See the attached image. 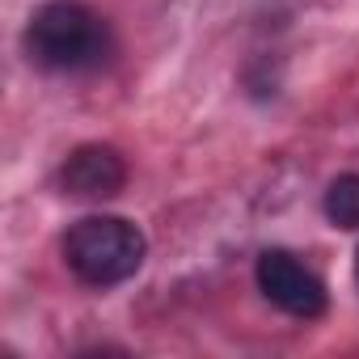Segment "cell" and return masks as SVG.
<instances>
[{"label": "cell", "instance_id": "cell-1", "mask_svg": "<svg viewBox=\"0 0 359 359\" xmlns=\"http://www.w3.org/2000/svg\"><path fill=\"white\" fill-rule=\"evenodd\" d=\"M26 55L47 72H85L110 55V26L85 0H47L26 22Z\"/></svg>", "mask_w": 359, "mask_h": 359}, {"label": "cell", "instance_id": "cell-2", "mask_svg": "<svg viewBox=\"0 0 359 359\" xmlns=\"http://www.w3.org/2000/svg\"><path fill=\"white\" fill-rule=\"evenodd\" d=\"M60 250H64L68 271L81 283H89V287H114V283H127L144 266L148 241L123 216H85V220L68 224Z\"/></svg>", "mask_w": 359, "mask_h": 359}, {"label": "cell", "instance_id": "cell-3", "mask_svg": "<svg viewBox=\"0 0 359 359\" xmlns=\"http://www.w3.org/2000/svg\"><path fill=\"white\" fill-rule=\"evenodd\" d=\"M254 279H258V292H262L275 309H283L287 317L313 321V317H321L325 304H330L325 283H321L296 254H287V250H266V254H258Z\"/></svg>", "mask_w": 359, "mask_h": 359}, {"label": "cell", "instance_id": "cell-4", "mask_svg": "<svg viewBox=\"0 0 359 359\" xmlns=\"http://www.w3.org/2000/svg\"><path fill=\"white\" fill-rule=\"evenodd\" d=\"M60 187L72 199H114L127 187V161L114 144H81L68 152V161L60 165Z\"/></svg>", "mask_w": 359, "mask_h": 359}, {"label": "cell", "instance_id": "cell-5", "mask_svg": "<svg viewBox=\"0 0 359 359\" xmlns=\"http://www.w3.org/2000/svg\"><path fill=\"white\" fill-rule=\"evenodd\" d=\"M321 208L334 229H359V173H338L325 187Z\"/></svg>", "mask_w": 359, "mask_h": 359}, {"label": "cell", "instance_id": "cell-6", "mask_svg": "<svg viewBox=\"0 0 359 359\" xmlns=\"http://www.w3.org/2000/svg\"><path fill=\"white\" fill-rule=\"evenodd\" d=\"M355 279H359V254H355Z\"/></svg>", "mask_w": 359, "mask_h": 359}]
</instances>
